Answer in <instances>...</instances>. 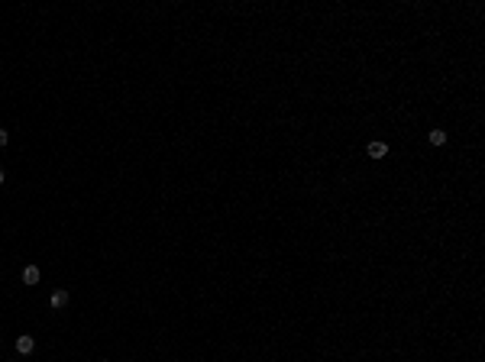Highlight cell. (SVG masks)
<instances>
[{"mask_svg": "<svg viewBox=\"0 0 485 362\" xmlns=\"http://www.w3.org/2000/svg\"><path fill=\"white\" fill-rule=\"evenodd\" d=\"M65 304H68V291H65V288H58V291H52V298H49V307L62 310Z\"/></svg>", "mask_w": 485, "mask_h": 362, "instance_id": "cell-1", "label": "cell"}, {"mask_svg": "<svg viewBox=\"0 0 485 362\" xmlns=\"http://www.w3.org/2000/svg\"><path fill=\"white\" fill-rule=\"evenodd\" d=\"M32 349H36V339L32 336H16V353L20 356H29Z\"/></svg>", "mask_w": 485, "mask_h": 362, "instance_id": "cell-2", "label": "cell"}, {"mask_svg": "<svg viewBox=\"0 0 485 362\" xmlns=\"http://www.w3.org/2000/svg\"><path fill=\"white\" fill-rule=\"evenodd\" d=\"M366 152H369V159H385V155H388V146H385V142H369V149H366Z\"/></svg>", "mask_w": 485, "mask_h": 362, "instance_id": "cell-3", "label": "cell"}, {"mask_svg": "<svg viewBox=\"0 0 485 362\" xmlns=\"http://www.w3.org/2000/svg\"><path fill=\"white\" fill-rule=\"evenodd\" d=\"M36 281H39V269L36 265H26L23 269V285H36Z\"/></svg>", "mask_w": 485, "mask_h": 362, "instance_id": "cell-4", "label": "cell"}, {"mask_svg": "<svg viewBox=\"0 0 485 362\" xmlns=\"http://www.w3.org/2000/svg\"><path fill=\"white\" fill-rule=\"evenodd\" d=\"M447 142V133L443 130H430V146H443Z\"/></svg>", "mask_w": 485, "mask_h": 362, "instance_id": "cell-5", "label": "cell"}, {"mask_svg": "<svg viewBox=\"0 0 485 362\" xmlns=\"http://www.w3.org/2000/svg\"><path fill=\"white\" fill-rule=\"evenodd\" d=\"M7 142H10V133H7V130H0V146H7Z\"/></svg>", "mask_w": 485, "mask_h": 362, "instance_id": "cell-6", "label": "cell"}, {"mask_svg": "<svg viewBox=\"0 0 485 362\" xmlns=\"http://www.w3.org/2000/svg\"><path fill=\"white\" fill-rule=\"evenodd\" d=\"M3 181H7V175H3V168H0V185H3Z\"/></svg>", "mask_w": 485, "mask_h": 362, "instance_id": "cell-7", "label": "cell"}]
</instances>
